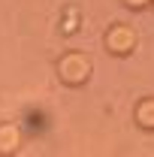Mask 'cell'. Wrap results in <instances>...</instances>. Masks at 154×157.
Wrapping results in <instances>:
<instances>
[{
	"instance_id": "cell-4",
	"label": "cell",
	"mask_w": 154,
	"mask_h": 157,
	"mask_svg": "<svg viewBox=\"0 0 154 157\" xmlns=\"http://www.w3.org/2000/svg\"><path fill=\"white\" fill-rule=\"evenodd\" d=\"M136 121H139L145 130H154V100H142V103H139Z\"/></svg>"
},
{
	"instance_id": "cell-1",
	"label": "cell",
	"mask_w": 154,
	"mask_h": 157,
	"mask_svg": "<svg viewBox=\"0 0 154 157\" xmlns=\"http://www.w3.org/2000/svg\"><path fill=\"white\" fill-rule=\"evenodd\" d=\"M58 73L67 85H85L88 82V73H91V63L85 55H67V58L58 63Z\"/></svg>"
},
{
	"instance_id": "cell-2",
	"label": "cell",
	"mask_w": 154,
	"mask_h": 157,
	"mask_svg": "<svg viewBox=\"0 0 154 157\" xmlns=\"http://www.w3.org/2000/svg\"><path fill=\"white\" fill-rule=\"evenodd\" d=\"M133 30L130 27H115V30H109V36H106V48L112 52V55H127L130 48H133Z\"/></svg>"
},
{
	"instance_id": "cell-5",
	"label": "cell",
	"mask_w": 154,
	"mask_h": 157,
	"mask_svg": "<svg viewBox=\"0 0 154 157\" xmlns=\"http://www.w3.org/2000/svg\"><path fill=\"white\" fill-rule=\"evenodd\" d=\"M127 3H130V6H145L148 0H127Z\"/></svg>"
},
{
	"instance_id": "cell-3",
	"label": "cell",
	"mask_w": 154,
	"mask_h": 157,
	"mask_svg": "<svg viewBox=\"0 0 154 157\" xmlns=\"http://www.w3.org/2000/svg\"><path fill=\"white\" fill-rule=\"evenodd\" d=\"M21 145V133L18 127H12V124H3L0 127V154H15Z\"/></svg>"
}]
</instances>
